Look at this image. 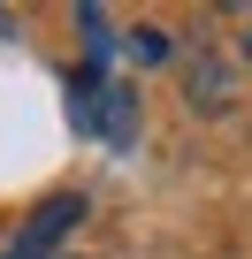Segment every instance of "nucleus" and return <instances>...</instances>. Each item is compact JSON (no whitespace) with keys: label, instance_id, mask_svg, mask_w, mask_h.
<instances>
[{"label":"nucleus","instance_id":"obj_6","mask_svg":"<svg viewBox=\"0 0 252 259\" xmlns=\"http://www.w3.org/2000/svg\"><path fill=\"white\" fill-rule=\"evenodd\" d=\"M244 61H252V23H244Z\"/></svg>","mask_w":252,"mask_h":259},{"label":"nucleus","instance_id":"obj_3","mask_svg":"<svg viewBox=\"0 0 252 259\" xmlns=\"http://www.w3.org/2000/svg\"><path fill=\"white\" fill-rule=\"evenodd\" d=\"M92 138H107V145H130V138H138V92H130V84H99V122H92Z\"/></svg>","mask_w":252,"mask_h":259},{"label":"nucleus","instance_id":"obj_4","mask_svg":"<svg viewBox=\"0 0 252 259\" xmlns=\"http://www.w3.org/2000/svg\"><path fill=\"white\" fill-rule=\"evenodd\" d=\"M122 54H130L138 69H161V61H176V38L161 23H138V31H122Z\"/></svg>","mask_w":252,"mask_h":259},{"label":"nucleus","instance_id":"obj_5","mask_svg":"<svg viewBox=\"0 0 252 259\" xmlns=\"http://www.w3.org/2000/svg\"><path fill=\"white\" fill-rule=\"evenodd\" d=\"M77 31H84V46H92V69L115 54V38H107V8H77Z\"/></svg>","mask_w":252,"mask_h":259},{"label":"nucleus","instance_id":"obj_1","mask_svg":"<svg viewBox=\"0 0 252 259\" xmlns=\"http://www.w3.org/2000/svg\"><path fill=\"white\" fill-rule=\"evenodd\" d=\"M77 221H84V198H77V191H61V198H46V206H39L31 221H23L16 251H23V259H46V251H54V244H61V236L77 229Z\"/></svg>","mask_w":252,"mask_h":259},{"label":"nucleus","instance_id":"obj_2","mask_svg":"<svg viewBox=\"0 0 252 259\" xmlns=\"http://www.w3.org/2000/svg\"><path fill=\"white\" fill-rule=\"evenodd\" d=\"M184 99H191V114H229V99H237V76H229V61H214V54L184 61Z\"/></svg>","mask_w":252,"mask_h":259},{"label":"nucleus","instance_id":"obj_7","mask_svg":"<svg viewBox=\"0 0 252 259\" xmlns=\"http://www.w3.org/2000/svg\"><path fill=\"white\" fill-rule=\"evenodd\" d=\"M8 259H23V251H8Z\"/></svg>","mask_w":252,"mask_h":259}]
</instances>
